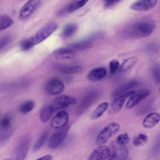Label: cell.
Wrapping results in <instances>:
<instances>
[{"mask_svg": "<svg viewBox=\"0 0 160 160\" xmlns=\"http://www.w3.org/2000/svg\"><path fill=\"white\" fill-rule=\"evenodd\" d=\"M155 24L151 19H141L134 22L130 27V32L134 36L144 38L150 36L154 31Z\"/></svg>", "mask_w": 160, "mask_h": 160, "instance_id": "obj_1", "label": "cell"}, {"mask_svg": "<svg viewBox=\"0 0 160 160\" xmlns=\"http://www.w3.org/2000/svg\"><path fill=\"white\" fill-rule=\"evenodd\" d=\"M58 24L56 22H50L42 27L34 35L28 39L33 47L48 38L58 29Z\"/></svg>", "mask_w": 160, "mask_h": 160, "instance_id": "obj_2", "label": "cell"}, {"mask_svg": "<svg viewBox=\"0 0 160 160\" xmlns=\"http://www.w3.org/2000/svg\"><path fill=\"white\" fill-rule=\"evenodd\" d=\"M120 129V125L116 122H112L106 125L99 133L96 141V145L101 146L106 142L114 134Z\"/></svg>", "mask_w": 160, "mask_h": 160, "instance_id": "obj_3", "label": "cell"}, {"mask_svg": "<svg viewBox=\"0 0 160 160\" xmlns=\"http://www.w3.org/2000/svg\"><path fill=\"white\" fill-rule=\"evenodd\" d=\"M99 94V91L97 90H92L84 94L76 109V113L78 115H80L88 110L98 98Z\"/></svg>", "mask_w": 160, "mask_h": 160, "instance_id": "obj_4", "label": "cell"}, {"mask_svg": "<svg viewBox=\"0 0 160 160\" xmlns=\"http://www.w3.org/2000/svg\"><path fill=\"white\" fill-rule=\"evenodd\" d=\"M69 129V127L66 126L63 128L58 129V131L51 134L48 139V146L49 148L54 149L58 147L66 138Z\"/></svg>", "mask_w": 160, "mask_h": 160, "instance_id": "obj_5", "label": "cell"}, {"mask_svg": "<svg viewBox=\"0 0 160 160\" xmlns=\"http://www.w3.org/2000/svg\"><path fill=\"white\" fill-rule=\"evenodd\" d=\"M65 86L62 81L58 78H51L44 84V89L46 94L51 96L61 94L64 90Z\"/></svg>", "mask_w": 160, "mask_h": 160, "instance_id": "obj_6", "label": "cell"}, {"mask_svg": "<svg viewBox=\"0 0 160 160\" xmlns=\"http://www.w3.org/2000/svg\"><path fill=\"white\" fill-rule=\"evenodd\" d=\"M29 147V137L27 134L22 136L16 148L14 155V160H24L28 154Z\"/></svg>", "mask_w": 160, "mask_h": 160, "instance_id": "obj_7", "label": "cell"}, {"mask_svg": "<svg viewBox=\"0 0 160 160\" xmlns=\"http://www.w3.org/2000/svg\"><path fill=\"white\" fill-rule=\"evenodd\" d=\"M41 0H29L21 8L19 18L21 20L28 19L40 6Z\"/></svg>", "mask_w": 160, "mask_h": 160, "instance_id": "obj_8", "label": "cell"}, {"mask_svg": "<svg viewBox=\"0 0 160 160\" xmlns=\"http://www.w3.org/2000/svg\"><path fill=\"white\" fill-rule=\"evenodd\" d=\"M136 91L131 90L114 98V99L112 101L110 105L109 112L110 114H114L119 112L121 110L126 100L129 98L131 95H132Z\"/></svg>", "mask_w": 160, "mask_h": 160, "instance_id": "obj_9", "label": "cell"}, {"mask_svg": "<svg viewBox=\"0 0 160 160\" xmlns=\"http://www.w3.org/2000/svg\"><path fill=\"white\" fill-rule=\"evenodd\" d=\"M69 121V114L65 111H61L56 114L50 122V126L52 129H59L67 126Z\"/></svg>", "mask_w": 160, "mask_h": 160, "instance_id": "obj_10", "label": "cell"}, {"mask_svg": "<svg viewBox=\"0 0 160 160\" xmlns=\"http://www.w3.org/2000/svg\"><path fill=\"white\" fill-rule=\"evenodd\" d=\"M77 102V99L73 96L68 95H59L55 98L52 104L55 111L59 109H62L71 105H74Z\"/></svg>", "mask_w": 160, "mask_h": 160, "instance_id": "obj_11", "label": "cell"}, {"mask_svg": "<svg viewBox=\"0 0 160 160\" xmlns=\"http://www.w3.org/2000/svg\"><path fill=\"white\" fill-rule=\"evenodd\" d=\"M150 91L148 89H142L138 91H136L132 95H131L126 104V108L128 109H131L138 104L140 102L146 98L150 94Z\"/></svg>", "mask_w": 160, "mask_h": 160, "instance_id": "obj_12", "label": "cell"}, {"mask_svg": "<svg viewBox=\"0 0 160 160\" xmlns=\"http://www.w3.org/2000/svg\"><path fill=\"white\" fill-rule=\"evenodd\" d=\"M110 154L111 151L109 147L101 145L91 152L87 160H105L109 158Z\"/></svg>", "mask_w": 160, "mask_h": 160, "instance_id": "obj_13", "label": "cell"}, {"mask_svg": "<svg viewBox=\"0 0 160 160\" xmlns=\"http://www.w3.org/2000/svg\"><path fill=\"white\" fill-rule=\"evenodd\" d=\"M158 0H136L131 4L130 8L135 11H146L153 8Z\"/></svg>", "mask_w": 160, "mask_h": 160, "instance_id": "obj_14", "label": "cell"}, {"mask_svg": "<svg viewBox=\"0 0 160 160\" xmlns=\"http://www.w3.org/2000/svg\"><path fill=\"white\" fill-rule=\"evenodd\" d=\"M129 151L125 146L117 144L114 148L108 160H128Z\"/></svg>", "mask_w": 160, "mask_h": 160, "instance_id": "obj_15", "label": "cell"}, {"mask_svg": "<svg viewBox=\"0 0 160 160\" xmlns=\"http://www.w3.org/2000/svg\"><path fill=\"white\" fill-rule=\"evenodd\" d=\"M52 55L58 59H71L75 57L76 52L68 46L62 47L54 50L52 52Z\"/></svg>", "mask_w": 160, "mask_h": 160, "instance_id": "obj_16", "label": "cell"}, {"mask_svg": "<svg viewBox=\"0 0 160 160\" xmlns=\"http://www.w3.org/2000/svg\"><path fill=\"white\" fill-rule=\"evenodd\" d=\"M138 84H139V82L136 80L129 81L121 84L118 88H117L112 92V98L114 99L126 92L131 91L132 89L137 87L138 86Z\"/></svg>", "mask_w": 160, "mask_h": 160, "instance_id": "obj_17", "label": "cell"}, {"mask_svg": "<svg viewBox=\"0 0 160 160\" xmlns=\"http://www.w3.org/2000/svg\"><path fill=\"white\" fill-rule=\"evenodd\" d=\"M107 75V71L104 68L98 67L91 69L88 74V79L92 81H99L104 78Z\"/></svg>", "mask_w": 160, "mask_h": 160, "instance_id": "obj_18", "label": "cell"}, {"mask_svg": "<svg viewBox=\"0 0 160 160\" xmlns=\"http://www.w3.org/2000/svg\"><path fill=\"white\" fill-rule=\"evenodd\" d=\"M160 121V114L158 112H150L144 119L142 125L146 128H152Z\"/></svg>", "mask_w": 160, "mask_h": 160, "instance_id": "obj_19", "label": "cell"}, {"mask_svg": "<svg viewBox=\"0 0 160 160\" xmlns=\"http://www.w3.org/2000/svg\"><path fill=\"white\" fill-rule=\"evenodd\" d=\"M55 69L58 72L66 74H74L81 72L82 69L81 66H69V65H58Z\"/></svg>", "mask_w": 160, "mask_h": 160, "instance_id": "obj_20", "label": "cell"}, {"mask_svg": "<svg viewBox=\"0 0 160 160\" xmlns=\"http://www.w3.org/2000/svg\"><path fill=\"white\" fill-rule=\"evenodd\" d=\"M78 26L77 23L71 22L66 24L61 32V36L64 39H67L72 36L78 30Z\"/></svg>", "mask_w": 160, "mask_h": 160, "instance_id": "obj_21", "label": "cell"}, {"mask_svg": "<svg viewBox=\"0 0 160 160\" xmlns=\"http://www.w3.org/2000/svg\"><path fill=\"white\" fill-rule=\"evenodd\" d=\"M109 103L108 102H102L99 104L97 108L93 110V111L90 114V118L91 119L95 120L99 118L109 108Z\"/></svg>", "mask_w": 160, "mask_h": 160, "instance_id": "obj_22", "label": "cell"}, {"mask_svg": "<svg viewBox=\"0 0 160 160\" xmlns=\"http://www.w3.org/2000/svg\"><path fill=\"white\" fill-rule=\"evenodd\" d=\"M54 111H55V109L52 105H47L44 107L40 111L41 121L44 123L48 122L51 118Z\"/></svg>", "mask_w": 160, "mask_h": 160, "instance_id": "obj_23", "label": "cell"}, {"mask_svg": "<svg viewBox=\"0 0 160 160\" xmlns=\"http://www.w3.org/2000/svg\"><path fill=\"white\" fill-rule=\"evenodd\" d=\"M68 47L74 51H84L92 47V42L89 40H84L70 44Z\"/></svg>", "mask_w": 160, "mask_h": 160, "instance_id": "obj_24", "label": "cell"}, {"mask_svg": "<svg viewBox=\"0 0 160 160\" xmlns=\"http://www.w3.org/2000/svg\"><path fill=\"white\" fill-rule=\"evenodd\" d=\"M12 126V118L8 115L6 114L3 116L0 121V128H1V133H8L9 132L10 129Z\"/></svg>", "mask_w": 160, "mask_h": 160, "instance_id": "obj_25", "label": "cell"}, {"mask_svg": "<svg viewBox=\"0 0 160 160\" xmlns=\"http://www.w3.org/2000/svg\"><path fill=\"white\" fill-rule=\"evenodd\" d=\"M137 61H138V59L134 56L128 58V59L124 60L122 62V63L120 65V68L118 71L121 72L127 71L128 70L131 69L132 67H133L136 64V63L137 62Z\"/></svg>", "mask_w": 160, "mask_h": 160, "instance_id": "obj_26", "label": "cell"}, {"mask_svg": "<svg viewBox=\"0 0 160 160\" xmlns=\"http://www.w3.org/2000/svg\"><path fill=\"white\" fill-rule=\"evenodd\" d=\"M14 23L13 20L11 17L7 14H2L0 18V30L3 31L12 25Z\"/></svg>", "mask_w": 160, "mask_h": 160, "instance_id": "obj_27", "label": "cell"}, {"mask_svg": "<svg viewBox=\"0 0 160 160\" xmlns=\"http://www.w3.org/2000/svg\"><path fill=\"white\" fill-rule=\"evenodd\" d=\"M34 107V102L32 100H28L22 102L19 107V111L22 114L30 112Z\"/></svg>", "mask_w": 160, "mask_h": 160, "instance_id": "obj_28", "label": "cell"}, {"mask_svg": "<svg viewBox=\"0 0 160 160\" xmlns=\"http://www.w3.org/2000/svg\"><path fill=\"white\" fill-rule=\"evenodd\" d=\"M88 1L89 0H78L73 2L66 8V11H67L68 12H72L74 11H76L77 9L81 8L84 5H86Z\"/></svg>", "mask_w": 160, "mask_h": 160, "instance_id": "obj_29", "label": "cell"}, {"mask_svg": "<svg viewBox=\"0 0 160 160\" xmlns=\"http://www.w3.org/2000/svg\"><path fill=\"white\" fill-rule=\"evenodd\" d=\"M148 141V137L144 134L140 133L136 136L132 140V143L134 146L136 147L142 146L146 144Z\"/></svg>", "mask_w": 160, "mask_h": 160, "instance_id": "obj_30", "label": "cell"}, {"mask_svg": "<svg viewBox=\"0 0 160 160\" xmlns=\"http://www.w3.org/2000/svg\"><path fill=\"white\" fill-rule=\"evenodd\" d=\"M152 77L157 83L160 82V64L158 62L154 63L151 68Z\"/></svg>", "mask_w": 160, "mask_h": 160, "instance_id": "obj_31", "label": "cell"}, {"mask_svg": "<svg viewBox=\"0 0 160 160\" xmlns=\"http://www.w3.org/2000/svg\"><path fill=\"white\" fill-rule=\"evenodd\" d=\"M48 132H44L42 134H41V135L39 137V138L38 139V140L36 141V142H35V144L34 145L33 151H38L39 149H40L41 148V147L44 145V144L45 143L46 140L48 139Z\"/></svg>", "mask_w": 160, "mask_h": 160, "instance_id": "obj_32", "label": "cell"}, {"mask_svg": "<svg viewBox=\"0 0 160 160\" xmlns=\"http://www.w3.org/2000/svg\"><path fill=\"white\" fill-rule=\"evenodd\" d=\"M151 152L154 156L160 154V132L156 137L151 148Z\"/></svg>", "mask_w": 160, "mask_h": 160, "instance_id": "obj_33", "label": "cell"}, {"mask_svg": "<svg viewBox=\"0 0 160 160\" xmlns=\"http://www.w3.org/2000/svg\"><path fill=\"white\" fill-rule=\"evenodd\" d=\"M130 141V138L128 133L124 132L120 134L116 138V143L121 146H125Z\"/></svg>", "mask_w": 160, "mask_h": 160, "instance_id": "obj_34", "label": "cell"}, {"mask_svg": "<svg viewBox=\"0 0 160 160\" xmlns=\"http://www.w3.org/2000/svg\"><path fill=\"white\" fill-rule=\"evenodd\" d=\"M109 71L111 74H114L118 71H119L120 68L119 62L117 59H113L109 62Z\"/></svg>", "mask_w": 160, "mask_h": 160, "instance_id": "obj_35", "label": "cell"}, {"mask_svg": "<svg viewBox=\"0 0 160 160\" xmlns=\"http://www.w3.org/2000/svg\"><path fill=\"white\" fill-rule=\"evenodd\" d=\"M11 41V37L9 35L4 36L0 40V49H2L4 47L9 44Z\"/></svg>", "mask_w": 160, "mask_h": 160, "instance_id": "obj_36", "label": "cell"}, {"mask_svg": "<svg viewBox=\"0 0 160 160\" xmlns=\"http://www.w3.org/2000/svg\"><path fill=\"white\" fill-rule=\"evenodd\" d=\"M158 44H150V46H149L148 49V51L151 52V53H156L158 52V46H157Z\"/></svg>", "mask_w": 160, "mask_h": 160, "instance_id": "obj_37", "label": "cell"}, {"mask_svg": "<svg viewBox=\"0 0 160 160\" xmlns=\"http://www.w3.org/2000/svg\"><path fill=\"white\" fill-rule=\"evenodd\" d=\"M35 160H52V156L51 154H46L44 155Z\"/></svg>", "mask_w": 160, "mask_h": 160, "instance_id": "obj_38", "label": "cell"}, {"mask_svg": "<svg viewBox=\"0 0 160 160\" xmlns=\"http://www.w3.org/2000/svg\"><path fill=\"white\" fill-rule=\"evenodd\" d=\"M115 0H103L104 4L106 7H109L115 4Z\"/></svg>", "mask_w": 160, "mask_h": 160, "instance_id": "obj_39", "label": "cell"}, {"mask_svg": "<svg viewBox=\"0 0 160 160\" xmlns=\"http://www.w3.org/2000/svg\"><path fill=\"white\" fill-rule=\"evenodd\" d=\"M152 107V104H146L144 108H142L140 112L141 113H145L148 111Z\"/></svg>", "mask_w": 160, "mask_h": 160, "instance_id": "obj_40", "label": "cell"}, {"mask_svg": "<svg viewBox=\"0 0 160 160\" xmlns=\"http://www.w3.org/2000/svg\"><path fill=\"white\" fill-rule=\"evenodd\" d=\"M120 1H121V0H115V1H115V4H116V3L119 2Z\"/></svg>", "mask_w": 160, "mask_h": 160, "instance_id": "obj_41", "label": "cell"}, {"mask_svg": "<svg viewBox=\"0 0 160 160\" xmlns=\"http://www.w3.org/2000/svg\"><path fill=\"white\" fill-rule=\"evenodd\" d=\"M3 160H12V159H4Z\"/></svg>", "mask_w": 160, "mask_h": 160, "instance_id": "obj_42", "label": "cell"}, {"mask_svg": "<svg viewBox=\"0 0 160 160\" xmlns=\"http://www.w3.org/2000/svg\"><path fill=\"white\" fill-rule=\"evenodd\" d=\"M159 94H160V88H159Z\"/></svg>", "mask_w": 160, "mask_h": 160, "instance_id": "obj_43", "label": "cell"}]
</instances>
